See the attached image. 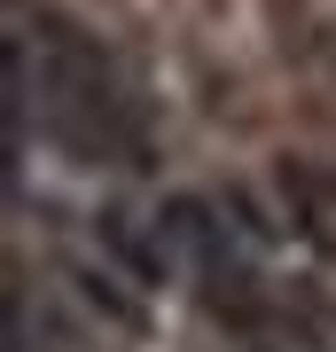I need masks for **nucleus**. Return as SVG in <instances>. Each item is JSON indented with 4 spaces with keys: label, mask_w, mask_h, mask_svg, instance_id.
Segmentation results:
<instances>
[{
    "label": "nucleus",
    "mask_w": 336,
    "mask_h": 352,
    "mask_svg": "<svg viewBox=\"0 0 336 352\" xmlns=\"http://www.w3.org/2000/svg\"><path fill=\"white\" fill-rule=\"evenodd\" d=\"M8 94H16V118H39V133L71 157H133V102H125L102 39H87L63 16H39L32 39L8 47Z\"/></svg>",
    "instance_id": "nucleus-1"
},
{
    "label": "nucleus",
    "mask_w": 336,
    "mask_h": 352,
    "mask_svg": "<svg viewBox=\"0 0 336 352\" xmlns=\"http://www.w3.org/2000/svg\"><path fill=\"white\" fill-rule=\"evenodd\" d=\"M282 219L298 227L305 243L336 251V180H321L313 164H282Z\"/></svg>",
    "instance_id": "nucleus-2"
},
{
    "label": "nucleus",
    "mask_w": 336,
    "mask_h": 352,
    "mask_svg": "<svg viewBox=\"0 0 336 352\" xmlns=\"http://www.w3.org/2000/svg\"><path fill=\"white\" fill-rule=\"evenodd\" d=\"M71 282L87 289V305H102V314H110L117 329H141V321H149V314H141L133 298H125V282L110 274V266H71Z\"/></svg>",
    "instance_id": "nucleus-3"
}]
</instances>
